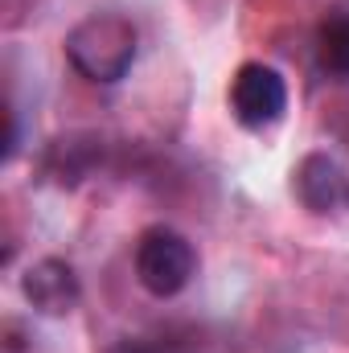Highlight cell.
Instances as JSON below:
<instances>
[{
	"instance_id": "obj_1",
	"label": "cell",
	"mask_w": 349,
	"mask_h": 353,
	"mask_svg": "<svg viewBox=\"0 0 349 353\" xmlns=\"http://www.w3.org/2000/svg\"><path fill=\"white\" fill-rule=\"evenodd\" d=\"M66 62L87 83H119L136 62V25L119 12H90L66 33Z\"/></svg>"
},
{
	"instance_id": "obj_2",
	"label": "cell",
	"mask_w": 349,
	"mask_h": 353,
	"mask_svg": "<svg viewBox=\"0 0 349 353\" xmlns=\"http://www.w3.org/2000/svg\"><path fill=\"white\" fill-rule=\"evenodd\" d=\"M193 271H197V251L181 230L152 226V230L140 234V243H136V279H140V288L148 296L169 300L177 292H185Z\"/></svg>"
},
{
	"instance_id": "obj_3",
	"label": "cell",
	"mask_w": 349,
	"mask_h": 353,
	"mask_svg": "<svg viewBox=\"0 0 349 353\" xmlns=\"http://www.w3.org/2000/svg\"><path fill=\"white\" fill-rule=\"evenodd\" d=\"M283 111H288L283 74L267 62H243L230 79V115L239 119V128L263 132V128L279 123Z\"/></svg>"
},
{
	"instance_id": "obj_4",
	"label": "cell",
	"mask_w": 349,
	"mask_h": 353,
	"mask_svg": "<svg viewBox=\"0 0 349 353\" xmlns=\"http://www.w3.org/2000/svg\"><path fill=\"white\" fill-rule=\"evenodd\" d=\"M21 292L41 316H66L83 300L79 275H74V267L66 259H37V263H29V271L21 275Z\"/></svg>"
},
{
	"instance_id": "obj_5",
	"label": "cell",
	"mask_w": 349,
	"mask_h": 353,
	"mask_svg": "<svg viewBox=\"0 0 349 353\" xmlns=\"http://www.w3.org/2000/svg\"><path fill=\"white\" fill-rule=\"evenodd\" d=\"M296 197L312 210V214H329L333 205L349 201V185L337 161H329L325 152H312L300 161L296 169Z\"/></svg>"
},
{
	"instance_id": "obj_6",
	"label": "cell",
	"mask_w": 349,
	"mask_h": 353,
	"mask_svg": "<svg viewBox=\"0 0 349 353\" xmlns=\"http://www.w3.org/2000/svg\"><path fill=\"white\" fill-rule=\"evenodd\" d=\"M317 50H321V66H325L329 74L349 79V12L346 17H329V21L321 25Z\"/></svg>"
},
{
	"instance_id": "obj_7",
	"label": "cell",
	"mask_w": 349,
	"mask_h": 353,
	"mask_svg": "<svg viewBox=\"0 0 349 353\" xmlns=\"http://www.w3.org/2000/svg\"><path fill=\"white\" fill-rule=\"evenodd\" d=\"M111 353H181V350L165 345V341H123V345H115Z\"/></svg>"
}]
</instances>
